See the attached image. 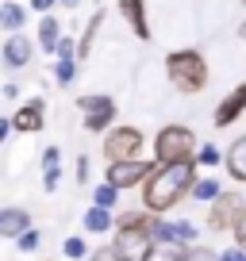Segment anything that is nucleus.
Wrapping results in <instances>:
<instances>
[{
    "label": "nucleus",
    "instance_id": "nucleus-30",
    "mask_svg": "<svg viewBox=\"0 0 246 261\" xmlns=\"http://www.w3.org/2000/svg\"><path fill=\"white\" fill-rule=\"evenodd\" d=\"M185 261H219L212 250H204V246H192L189 253H185Z\"/></svg>",
    "mask_w": 246,
    "mask_h": 261
},
{
    "label": "nucleus",
    "instance_id": "nucleus-22",
    "mask_svg": "<svg viewBox=\"0 0 246 261\" xmlns=\"http://www.w3.org/2000/svg\"><path fill=\"white\" fill-rule=\"evenodd\" d=\"M0 23L8 27V31H19V27L27 23V12L19 8L16 0H8V4H4V8H0Z\"/></svg>",
    "mask_w": 246,
    "mask_h": 261
},
{
    "label": "nucleus",
    "instance_id": "nucleus-24",
    "mask_svg": "<svg viewBox=\"0 0 246 261\" xmlns=\"http://www.w3.org/2000/svg\"><path fill=\"white\" fill-rule=\"evenodd\" d=\"M77 77V58H58V69H54V81L66 89V85H73Z\"/></svg>",
    "mask_w": 246,
    "mask_h": 261
},
{
    "label": "nucleus",
    "instance_id": "nucleus-25",
    "mask_svg": "<svg viewBox=\"0 0 246 261\" xmlns=\"http://www.w3.org/2000/svg\"><path fill=\"white\" fill-rule=\"evenodd\" d=\"M62 253H66L69 261H81V257H89V246H85V238H66V246H62Z\"/></svg>",
    "mask_w": 246,
    "mask_h": 261
},
{
    "label": "nucleus",
    "instance_id": "nucleus-15",
    "mask_svg": "<svg viewBox=\"0 0 246 261\" xmlns=\"http://www.w3.org/2000/svg\"><path fill=\"white\" fill-rule=\"evenodd\" d=\"M58 180H62V150L58 146H46L42 150V188L54 192Z\"/></svg>",
    "mask_w": 246,
    "mask_h": 261
},
{
    "label": "nucleus",
    "instance_id": "nucleus-6",
    "mask_svg": "<svg viewBox=\"0 0 246 261\" xmlns=\"http://www.w3.org/2000/svg\"><path fill=\"white\" fill-rule=\"evenodd\" d=\"M158 162H142V158H131V162H108V180H112L115 188H139L146 185V177L154 173Z\"/></svg>",
    "mask_w": 246,
    "mask_h": 261
},
{
    "label": "nucleus",
    "instance_id": "nucleus-33",
    "mask_svg": "<svg viewBox=\"0 0 246 261\" xmlns=\"http://www.w3.org/2000/svg\"><path fill=\"white\" fill-rule=\"evenodd\" d=\"M219 261H246V253H242V250H238V246H235V250L219 253Z\"/></svg>",
    "mask_w": 246,
    "mask_h": 261
},
{
    "label": "nucleus",
    "instance_id": "nucleus-32",
    "mask_svg": "<svg viewBox=\"0 0 246 261\" xmlns=\"http://www.w3.org/2000/svg\"><path fill=\"white\" fill-rule=\"evenodd\" d=\"M231 234H235V242H238V246H246V215L238 219V227L231 230Z\"/></svg>",
    "mask_w": 246,
    "mask_h": 261
},
{
    "label": "nucleus",
    "instance_id": "nucleus-19",
    "mask_svg": "<svg viewBox=\"0 0 246 261\" xmlns=\"http://www.w3.org/2000/svg\"><path fill=\"white\" fill-rule=\"evenodd\" d=\"M185 253H189V250H181L177 242H158V238H154L146 261H185Z\"/></svg>",
    "mask_w": 246,
    "mask_h": 261
},
{
    "label": "nucleus",
    "instance_id": "nucleus-7",
    "mask_svg": "<svg viewBox=\"0 0 246 261\" xmlns=\"http://www.w3.org/2000/svg\"><path fill=\"white\" fill-rule=\"evenodd\" d=\"M77 108L85 112V127L89 130H112L115 123V100L112 96H81L77 100Z\"/></svg>",
    "mask_w": 246,
    "mask_h": 261
},
{
    "label": "nucleus",
    "instance_id": "nucleus-8",
    "mask_svg": "<svg viewBox=\"0 0 246 261\" xmlns=\"http://www.w3.org/2000/svg\"><path fill=\"white\" fill-rule=\"evenodd\" d=\"M115 230H119V234H115L112 242L119 246L123 261H146L150 246H154V234H150V230H123V227H115Z\"/></svg>",
    "mask_w": 246,
    "mask_h": 261
},
{
    "label": "nucleus",
    "instance_id": "nucleus-2",
    "mask_svg": "<svg viewBox=\"0 0 246 261\" xmlns=\"http://www.w3.org/2000/svg\"><path fill=\"white\" fill-rule=\"evenodd\" d=\"M165 77L173 81V89L177 92H200L208 85V62L200 50H173L169 58H165Z\"/></svg>",
    "mask_w": 246,
    "mask_h": 261
},
{
    "label": "nucleus",
    "instance_id": "nucleus-14",
    "mask_svg": "<svg viewBox=\"0 0 246 261\" xmlns=\"http://www.w3.org/2000/svg\"><path fill=\"white\" fill-rule=\"evenodd\" d=\"M23 230H31V215L23 207H4L0 212V234L4 238H19Z\"/></svg>",
    "mask_w": 246,
    "mask_h": 261
},
{
    "label": "nucleus",
    "instance_id": "nucleus-18",
    "mask_svg": "<svg viewBox=\"0 0 246 261\" xmlns=\"http://www.w3.org/2000/svg\"><path fill=\"white\" fill-rule=\"evenodd\" d=\"M100 23H104V8H96L89 16V23H85V35L77 39V62H85V58H92V39H96Z\"/></svg>",
    "mask_w": 246,
    "mask_h": 261
},
{
    "label": "nucleus",
    "instance_id": "nucleus-10",
    "mask_svg": "<svg viewBox=\"0 0 246 261\" xmlns=\"http://www.w3.org/2000/svg\"><path fill=\"white\" fill-rule=\"evenodd\" d=\"M42 112H46V100H42V96H31L27 104L16 108V115H12V127L23 130V135H35V130H42Z\"/></svg>",
    "mask_w": 246,
    "mask_h": 261
},
{
    "label": "nucleus",
    "instance_id": "nucleus-16",
    "mask_svg": "<svg viewBox=\"0 0 246 261\" xmlns=\"http://www.w3.org/2000/svg\"><path fill=\"white\" fill-rule=\"evenodd\" d=\"M227 173L238 180V185H246V135H238V139L231 142V150H227Z\"/></svg>",
    "mask_w": 246,
    "mask_h": 261
},
{
    "label": "nucleus",
    "instance_id": "nucleus-23",
    "mask_svg": "<svg viewBox=\"0 0 246 261\" xmlns=\"http://www.w3.org/2000/svg\"><path fill=\"white\" fill-rule=\"evenodd\" d=\"M92 204H100V207H115V204H119V188H115L112 180H104L100 188H92Z\"/></svg>",
    "mask_w": 246,
    "mask_h": 261
},
{
    "label": "nucleus",
    "instance_id": "nucleus-27",
    "mask_svg": "<svg viewBox=\"0 0 246 261\" xmlns=\"http://www.w3.org/2000/svg\"><path fill=\"white\" fill-rule=\"evenodd\" d=\"M16 242H19V250H23V253H31V250H39V242H42V238H39V230H23V234H19Z\"/></svg>",
    "mask_w": 246,
    "mask_h": 261
},
{
    "label": "nucleus",
    "instance_id": "nucleus-13",
    "mask_svg": "<svg viewBox=\"0 0 246 261\" xmlns=\"http://www.w3.org/2000/svg\"><path fill=\"white\" fill-rule=\"evenodd\" d=\"M27 62H31V39H23V35L12 31L8 42H4V65H12V69H23Z\"/></svg>",
    "mask_w": 246,
    "mask_h": 261
},
{
    "label": "nucleus",
    "instance_id": "nucleus-17",
    "mask_svg": "<svg viewBox=\"0 0 246 261\" xmlns=\"http://www.w3.org/2000/svg\"><path fill=\"white\" fill-rule=\"evenodd\" d=\"M112 227H115V219H112V207H100V204H92L89 212H85V230H89V234H108Z\"/></svg>",
    "mask_w": 246,
    "mask_h": 261
},
{
    "label": "nucleus",
    "instance_id": "nucleus-35",
    "mask_svg": "<svg viewBox=\"0 0 246 261\" xmlns=\"http://www.w3.org/2000/svg\"><path fill=\"white\" fill-rule=\"evenodd\" d=\"M238 35H242V39H246V23H242V27H238Z\"/></svg>",
    "mask_w": 246,
    "mask_h": 261
},
{
    "label": "nucleus",
    "instance_id": "nucleus-20",
    "mask_svg": "<svg viewBox=\"0 0 246 261\" xmlns=\"http://www.w3.org/2000/svg\"><path fill=\"white\" fill-rule=\"evenodd\" d=\"M58 42H62V35H58V19H50V16H46V19H39V46L54 54Z\"/></svg>",
    "mask_w": 246,
    "mask_h": 261
},
{
    "label": "nucleus",
    "instance_id": "nucleus-5",
    "mask_svg": "<svg viewBox=\"0 0 246 261\" xmlns=\"http://www.w3.org/2000/svg\"><path fill=\"white\" fill-rule=\"evenodd\" d=\"M142 130L139 127H112L104 135V158L108 162H131L142 154Z\"/></svg>",
    "mask_w": 246,
    "mask_h": 261
},
{
    "label": "nucleus",
    "instance_id": "nucleus-11",
    "mask_svg": "<svg viewBox=\"0 0 246 261\" xmlns=\"http://www.w3.org/2000/svg\"><path fill=\"white\" fill-rule=\"evenodd\" d=\"M154 238L158 242H177V246H189L196 238V227L192 223H165L162 215L154 219Z\"/></svg>",
    "mask_w": 246,
    "mask_h": 261
},
{
    "label": "nucleus",
    "instance_id": "nucleus-31",
    "mask_svg": "<svg viewBox=\"0 0 246 261\" xmlns=\"http://www.w3.org/2000/svg\"><path fill=\"white\" fill-rule=\"evenodd\" d=\"M77 185H89V158H77Z\"/></svg>",
    "mask_w": 246,
    "mask_h": 261
},
{
    "label": "nucleus",
    "instance_id": "nucleus-4",
    "mask_svg": "<svg viewBox=\"0 0 246 261\" xmlns=\"http://www.w3.org/2000/svg\"><path fill=\"white\" fill-rule=\"evenodd\" d=\"M246 215V196L242 192H223L215 200V207L208 212V230L212 234H227L238 227V219Z\"/></svg>",
    "mask_w": 246,
    "mask_h": 261
},
{
    "label": "nucleus",
    "instance_id": "nucleus-34",
    "mask_svg": "<svg viewBox=\"0 0 246 261\" xmlns=\"http://www.w3.org/2000/svg\"><path fill=\"white\" fill-rule=\"evenodd\" d=\"M58 0H31V12H50Z\"/></svg>",
    "mask_w": 246,
    "mask_h": 261
},
{
    "label": "nucleus",
    "instance_id": "nucleus-12",
    "mask_svg": "<svg viewBox=\"0 0 246 261\" xmlns=\"http://www.w3.org/2000/svg\"><path fill=\"white\" fill-rule=\"evenodd\" d=\"M119 16L131 23V31L142 42L150 39V19H146V0H119Z\"/></svg>",
    "mask_w": 246,
    "mask_h": 261
},
{
    "label": "nucleus",
    "instance_id": "nucleus-1",
    "mask_svg": "<svg viewBox=\"0 0 246 261\" xmlns=\"http://www.w3.org/2000/svg\"><path fill=\"white\" fill-rule=\"evenodd\" d=\"M196 158L192 162H173V165H154V173L142 185V207H150L154 215H165L169 207H177L185 196H192L196 185Z\"/></svg>",
    "mask_w": 246,
    "mask_h": 261
},
{
    "label": "nucleus",
    "instance_id": "nucleus-3",
    "mask_svg": "<svg viewBox=\"0 0 246 261\" xmlns=\"http://www.w3.org/2000/svg\"><path fill=\"white\" fill-rule=\"evenodd\" d=\"M192 158H196V135H192L189 127L169 123V127L158 130V139H154V162H158V165L192 162Z\"/></svg>",
    "mask_w": 246,
    "mask_h": 261
},
{
    "label": "nucleus",
    "instance_id": "nucleus-21",
    "mask_svg": "<svg viewBox=\"0 0 246 261\" xmlns=\"http://www.w3.org/2000/svg\"><path fill=\"white\" fill-rule=\"evenodd\" d=\"M219 196H223V188H219V180H215V177H200L196 185H192V200H200V204L219 200Z\"/></svg>",
    "mask_w": 246,
    "mask_h": 261
},
{
    "label": "nucleus",
    "instance_id": "nucleus-28",
    "mask_svg": "<svg viewBox=\"0 0 246 261\" xmlns=\"http://www.w3.org/2000/svg\"><path fill=\"white\" fill-rule=\"evenodd\" d=\"M58 58H77V39H69V35H62V42H58V50H54Z\"/></svg>",
    "mask_w": 246,
    "mask_h": 261
},
{
    "label": "nucleus",
    "instance_id": "nucleus-26",
    "mask_svg": "<svg viewBox=\"0 0 246 261\" xmlns=\"http://www.w3.org/2000/svg\"><path fill=\"white\" fill-rule=\"evenodd\" d=\"M196 162L200 165H219V162H227V154H219L215 146H200L196 150Z\"/></svg>",
    "mask_w": 246,
    "mask_h": 261
},
{
    "label": "nucleus",
    "instance_id": "nucleus-9",
    "mask_svg": "<svg viewBox=\"0 0 246 261\" xmlns=\"http://www.w3.org/2000/svg\"><path fill=\"white\" fill-rule=\"evenodd\" d=\"M242 112H246V85H235V89H231L227 96L219 100V108H215L212 123H215V127H231V123H235Z\"/></svg>",
    "mask_w": 246,
    "mask_h": 261
},
{
    "label": "nucleus",
    "instance_id": "nucleus-29",
    "mask_svg": "<svg viewBox=\"0 0 246 261\" xmlns=\"http://www.w3.org/2000/svg\"><path fill=\"white\" fill-rule=\"evenodd\" d=\"M92 261H123V253H119V246H104V250H96V253H92Z\"/></svg>",
    "mask_w": 246,
    "mask_h": 261
}]
</instances>
